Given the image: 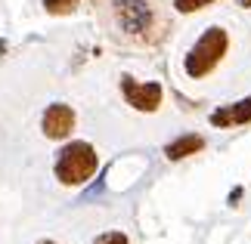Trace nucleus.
I'll use <instances>...</instances> for the list:
<instances>
[{
	"instance_id": "obj_1",
	"label": "nucleus",
	"mask_w": 251,
	"mask_h": 244,
	"mask_svg": "<svg viewBox=\"0 0 251 244\" xmlns=\"http://www.w3.org/2000/svg\"><path fill=\"white\" fill-rule=\"evenodd\" d=\"M112 22L118 34L130 44H158L161 41V22L152 0H112Z\"/></svg>"
},
{
	"instance_id": "obj_2",
	"label": "nucleus",
	"mask_w": 251,
	"mask_h": 244,
	"mask_svg": "<svg viewBox=\"0 0 251 244\" xmlns=\"http://www.w3.org/2000/svg\"><path fill=\"white\" fill-rule=\"evenodd\" d=\"M226 53H229V31L224 25H208L183 56V71L189 81H201V77L217 71Z\"/></svg>"
},
{
	"instance_id": "obj_3",
	"label": "nucleus",
	"mask_w": 251,
	"mask_h": 244,
	"mask_svg": "<svg viewBox=\"0 0 251 244\" xmlns=\"http://www.w3.org/2000/svg\"><path fill=\"white\" fill-rule=\"evenodd\" d=\"M96 170H100V155L84 139L65 142L59 149V155H56V161H53V177L62 185H84V182L93 179Z\"/></svg>"
},
{
	"instance_id": "obj_4",
	"label": "nucleus",
	"mask_w": 251,
	"mask_h": 244,
	"mask_svg": "<svg viewBox=\"0 0 251 244\" xmlns=\"http://www.w3.org/2000/svg\"><path fill=\"white\" fill-rule=\"evenodd\" d=\"M121 96L133 111L152 114V111L161 109V102H165V87L158 81L143 84V81H137V77H130V74H121Z\"/></svg>"
},
{
	"instance_id": "obj_5",
	"label": "nucleus",
	"mask_w": 251,
	"mask_h": 244,
	"mask_svg": "<svg viewBox=\"0 0 251 244\" xmlns=\"http://www.w3.org/2000/svg\"><path fill=\"white\" fill-rule=\"evenodd\" d=\"M75 124H78V114H75L72 105H65V102H53V105H47V109H44L41 130H44L47 139H53V142L69 139L72 130H75Z\"/></svg>"
},
{
	"instance_id": "obj_6",
	"label": "nucleus",
	"mask_w": 251,
	"mask_h": 244,
	"mask_svg": "<svg viewBox=\"0 0 251 244\" xmlns=\"http://www.w3.org/2000/svg\"><path fill=\"white\" fill-rule=\"evenodd\" d=\"M208 124L217 127V130H229V127H245V124H251V96L214 109V111L208 114Z\"/></svg>"
},
{
	"instance_id": "obj_7",
	"label": "nucleus",
	"mask_w": 251,
	"mask_h": 244,
	"mask_svg": "<svg viewBox=\"0 0 251 244\" xmlns=\"http://www.w3.org/2000/svg\"><path fill=\"white\" fill-rule=\"evenodd\" d=\"M205 149V136L201 133H183L177 139H171L165 145V158L168 161H183V158H192V155H199Z\"/></svg>"
},
{
	"instance_id": "obj_8",
	"label": "nucleus",
	"mask_w": 251,
	"mask_h": 244,
	"mask_svg": "<svg viewBox=\"0 0 251 244\" xmlns=\"http://www.w3.org/2000/svg\"><path fill=\"white\" fill-rule=\"evenodd\" d=\"M211 3H217V0H171L174 13H180V16H192V13H201V9H208Z\"/></svg>"
},
{
	"instance_id": "obj_9",
	"label": "nucleus",
	"mask_w": 251,
	"mask_h": 244,
	"mask_svg": "<svg viewBox=\"0 0 251 244\" xmlns=\"http://www.w3.org/2000/svg\"><path fill=\"white\" fill-rule=\"evenodd\" d=\"M81 6V0H44V9L50 16H69Z\"/></svg>"
},
{
	"instance_id": "obj_10",
	"label": "nucleus",
	"mask_w": 251,
	"mask_h": 244,
	"mask_svg": "<svg viewBox=\"0 0 251 244\" xmlns=\"http://www.w3.org/2000/svg\"><path fill=\"white\" fill-rule=\"evenodd\" d=\"M93 244H130V241H127V235H124V232L112 229V232H102V235H96Z\"/></svg>"
},
{
	"instance_id": "obj_11",
	"label": "nucleus",
	"mask_w": 251,
	"mask_h": 244,
	"mask_svg": "<svg viewBox=\"0 0 251 244\" xmlns=\"http://www.w3.org/2000/svg\"><path fill=\"white\" fill-rule=\"evenodd\" d=\"M242 195H245V185H236V189L226 195V204H229V207H239V201H242Z\"/></svg>"
},
{
	"instance_id": "obj_12",
	"label": "nucleus",
	"mask_w": 251,
	"mask_h": 244,
	"mask_svg": "<svg viewBox=\"0 0 251 244\" xmlns=\"http://www.w3.org/2000/svg\"><path fill=\"white\" fill-rule=\"evenodd\" d=\"M6 50H9V44L3 41V37H0V59H3V56H6Z\"/></svg>"
},
{
	"instance_id": "obj_13",
	"label": "nucleus",
	"mask_w": 251,
	"mask_h": 244,
	"mask_svg": "<svg viewBox=\"0 0 251 244\" xmlns=\"http://www.w3.org/2000/svg\"><path fill=\"white\" fill-rule=\"evenodd\" d=\"M236 6L239 9H251V0H236Z\"/></svg>"
},
{
	"instance_id": "obj_14",
	"label": "nucleus",
	"mask_w": 251,
	"mask_h": 244,
	"mask_svg": "<svg viewBox=\"0 0 251 244\" xmlns=\"http://www.w3.org/2000/svg\"><path fill=\"white\" fill-rule=\"evenodd\" d=\"M37 244H59V241H50V238H44V241H37Z\"/></svg>"
}]
</instances>
